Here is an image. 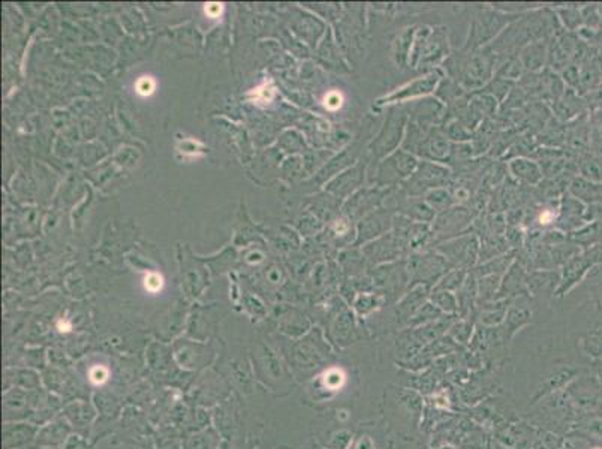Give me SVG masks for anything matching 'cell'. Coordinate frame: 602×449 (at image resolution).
<instances>
[{
    "instance_id": "6da1fadb",
    "label": "cell",
    "mask_w": 602,
    "mask_h": 449,
    "mask_svg": "<svg viewBox=\"0 0 602 449\" xmlns=\"http://www.w3.org/2000/svg\"><path fill=\"white\" fill-rule=\"evenodd\" d=\"M442 69L448 78L456 81L466 92L475 93L494 77L496 56L487 47L475 51L461 47L447 57Z\"/></svg>"
},
{
    "instance_id": "7a4b0ae2",
    "label": "cell",
    "mask_w": 602,
    "mask_h": 449,
    "mask_svg": "<svg viewBox=\"0 0 602 449\" xmlns=\"http://www.w3.org/2000/svg\"><path fill=\"white\" fill-rule=\"evenodd\" d=\"M409 114L404 105L387 107V115L378 133L369 141L363 158L369 162V170L402 147Z\"/></svg>"
},
{
    "instance_id": "3957f363",
    "label": "cell",
    "mask_w": 602,
    "mask_h": 449,
    "mask_svg": "<svg viewBox=\"0 0 602 449\" xmlns=\"http://www.w3.org/2000/svg\"><path fill=\"white\" fill-rule=\"evenodd\" d=\"M451 54L447 26H418L409 68L424 71L426 73L438 69Z\"/></svg>"
},
{
    "instance_id": "277c9868",
    "label": "cell",
    "mask_w": 602,
    "mask_h": 449,
    "mask_svg": "<svg viewBox=\"0 0 602 449\" xmlns=\"http://www.w3.org/2000/svg\"><path fill=\"white\" fill-rule=\"evenodd\" d=\"M418 163L419 159L415 155L406 152L400 147L394 153L382 159L376 167L369 170L367 183L376 187L396 189L415 172Z\"/></svg>"
},
{
    "instance_id": "5b68a950",
    "label": "cell",
    "mask_w": 602,
    "mask_h": 449,
    "mask_svg": "<svg viewBox=\"0 0 602 449\" xmlns=\"http://www.w3.org/2000/svg\"><path fill=\"white\" fill-rule=\"evenodd\" d=\"M519 14H506L498 9H483L471 23L468 38L464 41V50H479L490 45L504 30L517 20Z\"/></svg>"
},
{
    "instance_id": "8992f818",
    "label": "cell",
    "mask_w": 602,
    "mask_h": 449,
    "mask_svg": "<svg viewBox=\"0 0 602 449\" xmlns=\"http://www.w3.org/2000/svg\"><path fill=\"white\" fill-rule=\"evenodd\" d=\"M453 178V170L444 163L419 160L415 172L402 185V193L408 198H423L433 189L447 187Z\"/></svg>"
},
{
    "instance_id": "52a82bcc",
    "label": "cell",
    "mask_w": 602,
    "mask_h": 449,
    "mask_svg": "<svg viewBox=\"0 0 602 449\" xmlns=\"http://www.w3.org/2000/svg\"><path fill=\"white\" fill-rule=\"evenodd\" d=\"M444 77H445V72L442 68L433 69L424 75H421V77L394 88L391 93L376 99L373 103V108L379 110L384 107H391V105H404L417 99L432 96L434 95L436 88H438Z\"/></svg>"
},
{
    "instance_id": "ba28073f",
    "label": "cell",
    "mask_w": 602,
    "mask_h": 449,
    "mask_svg": "<svg viewBox=\"0 0 602 449\" xmlns=\"http://www.w3.org/2000/svg\"><path fill=\"white\" fill-rule=\"evenodd\" d=\"M406 261H408V273L411 280L409 288L415 287V284H426L433 289L434 284L453 268L438 250L414 253Z\"/></svg>"
},
{
    "instance_id": "9c48e42d",
    "label": "cell",
    "mask_w": 602,
    "mask_h": 449,
    "mask_svg": "<svg viewBox=\"0 0 602 449\" xmlns=\"http://www.w3.org/2000/svg\"><path fill=\"white\" fill-rule=\"evenodd\" d=\"M479 249L481 239L475 232H471L447 239L434 250H438L453 268L471 269L479 259Z\"/></svg>"
},
{
    "instance_id": "30bf717a",
    "label": "cell",
    "mask_w": 602,
    "mask_h": 449,
    "mask_svg": "<svg viewBox=\"0 0 602 449\" xmlns=\"http://www.w3.org/2000/svg\"><path fill=\"white\" fill-rule=\"evenodd\" d=\"M361 252H363L370 269L388 262L406 259L409 258L411 254L404 239L393 231H389L388 234L364 244Z\"/></svg>"
},
{
    "instance_id": "8fae6325",
    "label": "cell",
    "mask_w": 602,
    "mask_h": 449,
    "mask_svg": "<svg viewBox=\"0 0 602 449\" xmlns=\"http://www.w3.org/2000/svg\"><path fill=\"white\" fill-rule=\"evenodd\" d=\"M408 259V258H406ZM400 259L388 262L370 269V277L373 282V291L387 296H399L406 287H409L408 261Z\"/></svg>"
},
{
    "instance_id": "7c38bea8",
    "label": "cell",
    "mask_w": 602,
    "mask_h": 449,
    "mask_svg": "<svg viewBox=\"0 0 602 449\" xmlns=\"http://www.w3.org/2000/svg\"><path fill=\"white\" fill-rule=\"evenodd\" d=\"M602 262V243L583 249L576 257L571 258L561 269V284L556 295H565L580 283L593 267Z\"/></svg>"
},
{
    "instance_id": "4fadbf2b",
    "label": "cell",
    "mask_w": 602,
    "mask_h": 449,
    "mask_svg": "<svg viewBox=\"0 0 602 449\" xmlns=\"http://www.w3.org/2000/svg\"><path fill=\"white\" fill-rule=\"evenodd\" d=\"M472 220V212L463 205H454L447 212L436 215V219L432 223V243L438 246L447 239L461 235L466 228L471 227Z\"/></svg>"
},
{
    "instance_id": "5bb4252c",
    "label": "cell",
    "mask_w": 602,
    "mask_h": 449,
    "mask_svg": "<svg viewBox=\"0 0 602 449\" xmlns=\"http://www.w3.org/2000/svg\"><path fill=\"white\" fill-rule=\"evenodd\" d=\"M404 107L408 110L411 122L426 129L442 128L448 118L447 107L433 95L404 103Z\"/></svg>"
},
{
    "instance_id": "9a60e30c",
    "label": "cell",
    "mask_w": 602,
    "mask_h": 449,
    "mask_svg": "<svg viewBox=\"0 0 602 449\" xmlns=\"http://www.w3.org/2000/svg\"><path fill=\"white\" fill-rule=\"evenodd\" d=\"M397 208L381 207L359 220L357 227V246H364L373 239L388 234L393 229Z\"/></svg>"
},
{
    "instance_id": "2e32d148",
    "label": "cell",
    "mask_w": 602,
    "mask_h": 449,
    "mask_svg": "<svg viewBox=\"0 0 602 449\" xmlns=\"http://www.w3.org/2000/svg\"><path fill=\"white\" fill-rule=\"evenodd\" d=\"M581 41L573 32H563L550 41L547 68L554 72H562L569 65H574L583 47Z\"/></svg>"
},
{
    "instance_id": "e0dca14e",
    "label": "cell",
    "mask_w": 602,
    "mask_h": 449,
    "mask_svg": "<svg viewBox=\"0 0 602 449\" xmlns=\"http://www.w3.org/2000/svg\"><path fill=\"white\" fill-rule=\"evenodd\" d=\"M586 205L576 197H573L568 190L562 193V198L559 201V216L556 220V229L566 234H573L583 228L586 223Z\"/></svg>"
},
{
    "instance_id": "ac0fdd59",
    "label": "cell",
    "mask_w": 602,
    "mask_h": 449,
    "mask_svg": "<svg viewBox=\"0 0 602 449\" xmlns=\"http://www.w3.org/2000/svg\"><path fill=\"white\" fill-rule=\"evenodd\" d=\"M451 152V141L447 138L442 128H433L427 132L423 143L417 150L419 160H430L447 165Z\"/></svg>"
},
{
    "instance_id": "d6986e66",
    "label": "cell",
    "mask_w": 602,
    "mask_h": 449,
    "mask_svg": "<svg viewBox=\"0 0 602 449\" xmlns=\"http://www.w3.org/2000/svg\"><path fill=\"white\" fill-rule=\"evenodd\" d=\"M394 189H384V187H376V186H364L359 189L350 201V212L352 207V212L357 215V217H366L374 210L384 207L385 201Z\"/></svg>"
},
{
    "instance_id": "ffe728a7",
    "label": "cell",
    "mask_w": 602,
    "mask_h": 449,
    "mask_svg": "<svg viewBox=\"0 0 602 449\" xmlns=\"http://www.w3.org/2000/svg\"><path fill=\"white\" fill-rule=\"evenodd\" d=\"M551 114L562 123H569L580 117L588 110V102L583 96L571 88H566L565 93L551 105Z\"/></svg>"
},
{
    "instance_id": "44dd1931",
    "label": "cell",
    "mask_w": 602,
    "mask_h": 449,
    "mask_svg": "<svg viewBox=\"0 0 602 449\" xmlns=\"http://www.w3.org/2000/svg\"><path fill=\"white\" fill-rule=\"evenodd\" d=\"M432 288L426 284H415L404 296L397 303L396 314L399 322L409 324L411 319L415 316V313L427 303V298H430Z\"/></svg>"
},
{
    "instance_id": "7402d4cb",
    "label": "cell",
    "mask_w": 602,
    "mask_h": 449,
    "mask_svg": "<svg viewBox=\"0 0 602 449\" xmlns=\"http://www.w3.org/2000/svg\"><path fill=\"white\" fill-rule=\"evenodd\" d=\"M367 174L369 162L363 158V160L346 170L340 177H337L333 189L340 197H348V195L357 193L359 189L364 187V183L367 182Z\"/></svg>"
},
{
    "instance_id": "603a6c76",
    "label": "cell",
    "mask_w": 602,
    "mask_h": 449,
    "mask_svg": "<svg viewBox=\"0 0 602 449\" xmlns=\"http://www.w3.org/2000/svg\"><path fill=\"white\" fill-rule=\"evenodd\" d=\"M551 39H543L532 42L519 53V58L524 68V72L538 73L547 68L549 48Z\"/></svg>"
},
{
    "instance_id": "cb8c5ba5",
    "label": "cell",
    "mask_w": 602,
    "mask_h": 449,
    "mask_svg": "<svg viewBox=\"0 0 602 449\" xmlns=\"http://www.w3.org/2000/svg\"><path fill=\"white\" fill-rule=\"evenodd\" d=\"M508 171L524 186H539L543 183V171L532 158H514L508 162Z\"/></svg>"
},
{
    "instance_id": "d4e9b609",
    "label": "cell",
    "mask_w": 602,
    "mask_h": 449,
    "mask_svg": "<svg viewBox=\"0 0 602 449\" xmlns=\"http://www.w3.org/2000/svg\"><path fill=\"white\" fill-rule=\"evenodd\" d=\"M526 279H528L526 267L519 259H516V262L511 265V268L502 277L498 299H506L513 295L529 292L528 284H526Z\"/></svg>"
},
{
    "instance_id": "484cf974",
    "label": "cell",
    "mask_w": 602,
    "mask_h": 449,
    "mask_svg": "<svg viewBox=\"0 0 602 449\" xmlns=\"http://www.w3.org/2000/svg\"><path fill=\"white\" fill-rule=\"evenodd\" d=\"M418 26H409L403 29L400 33L396 35L393 45H391V54H393V60L397 68L404 69L409 68V60L411 53L414 47V39L417 33Z\"/></svg>"
},
{
    "instance_id": "4316f807",
    "label": "cell",
    "mask_w": 602,
    "mask_h": 449,
    "mask_svg": "<svg viewBox=\"0 0 602 449\" xmlns=\"http://www.w3.org/2000/svg\"><path fill=\"white\" fill-rule=\"evenodd\" d=\"M397 213L417 223L432 224L436 219V212L424 201V198H408L397 205Z\"/></svg>"
},
{
    "instance_id": "83f0119b",
    "label": "cell",
    "mask_w": 602,
    "mask_h": 449,
    "mask_svg": "<svg viewBox=\"0 0 602 449\" xmlns=\"http://www.w3.org/2000/svg\"><path fill=\"white\" fill-rule=\"evenodd\" d=\"M561 277L562 274L558 269H536V272L528 273L526 284L532 294H539L541 291L556 292L561 284Z\"/></svg>"
},
{
    "instance_id": "f1b7e54d",
    "label": "cell",
    "mask_w": 602,
    "mask_h": 449,
    "mask_svg": "<svg viewBox=\"0 0 602 449\" xmlns=\"http://www.w3.org/2000/svg\"><path fill=\"white\" fill-rule=\"evenodd\" d=\"M568 192L586 205H592L602 201V185L592 183L581 175L571 180Z\"/></svg>"
},
{
    "instance_id": "f546056e",
    "label": "cell",
    "mask_w": 602,
    "mask_h": 449,
    "mask_svg": "<svg viewBox=\"0 0 602 449\" xmlns=\"http://www.w3.org/2000/svg\"><path fill=\"white\" fill-rule=\"evenodd\" d=\"M516 259H517L516 252H508V253L502 254V257L493 258L487 262L479 264L478 267H475L472 269V273L476 277H483V276H501L502 277V274H505L508 272L511 265L516 262Z\"/></svg>"
},
{
    "instance_id": "4dcf8cb0",
    "label": "cell",
    "mask_w": 602,
    "mask_h": 449,
    "mask_svg": "<svg viewBox=\"0 0 602 449\" xmlns=\"http://www.w3.org/2000/svg\"><path fill=\"white\" fill-rule=\"evenodd\" d=\"M569 242L576 243L581 249H589L602 243V220L586 223L578 231L569 234Z\"/></svg>"
},
{
    "instance_id": "1f68e13d",
    "label": "cell",
    "mask_w": 602,
    "mask_h": 449,
    "mask_svg": "<svg viewBox=\"0 0 602 449\" xmlns=\"http://www.w3.org/2000/svg\"><path fill=\"white\" fill-rule=\"evenodd\" d=\"M457 303H459V313L463 318L471 311L478 298V279L476 276L469 272V276L466 277L463 287L457 291Z\"/></svg>"
},
{
    "instance_id": "d6a6232c",
    "label": "cell",
    "mask_w": 602,
    "mask_h": 449,
    "mask_svg": "<svg viewBox=\"0 0 602 449\" xmlns=\"http://www.w3.org/2000/svg\"><path fill=\"white\" fill-rule=\"evenodd\" d=\"M511 299H494L491 303L483 304V310L479 314V321L486 326H498L506 316L508 304Z\"/></svg>"
},
{
    "instance_id": "836d02e7",
    "label": "cell",
    "mask_w": 602,
    "mask_h": 449,
    "mask_svg": "<svg viewBox=\"0 0 602 449\" xmlns=\"http://www.w3.org/2000/svg\"><path fill=\"white\" fill-rule=\"evenodd\" d=\"M589 153L602 156V108H595L589 113Z\"/></svg>"
},
{
    "instance_id": "e575fe53",
    "label": "cell",
    "mask_w": 602,
    "mask_h": 449,
    "mask_svg": "<svg viewBox=\"0 0 602 449\" xmlns=\"http://www.w3.org/2000/svg\"><path fill=\"white\" fill-rule=\"evenodd\" d=\"M471 96V103L472 107L478 111V114L483 117L484 120H490L494 118L496 114L499 111V102L498 99H494L491 95H487L484 92H475V93H469Z\"/></svg>"
},
{
    "instance_id": "d590c367",
    "label": "cell",
    "mask_w": 602,
    "mask_h": 449,
    "mask_svg": "<svg viewBox=\"0 0 602 449\" xmlns=\"http://www.w3.org/2000/svg\"><path fill=\"white\" fill-rule=\"evenodd\" d=\"M469 95L466 90H463L456 81H453L451 78H448L447 75L441 80L438 88H436V92L433 96L438 98L445 107H449L451 103H454L457 99Z\"/></svg>"
},
{
    "instance_id": "8d00e7d4",
    "label": "cell",
    "mask_w": 602,
    "mask_h": 449,
    "mask_svg": "<svg viewBox=\"0 0 602 449\" xmlns=\"http://www.w3.org/2000/svg\"><path fill=\"white\" fill-rule=\"evenodd\" d=\"M478 279V301L479 303H491L498 299L502 277L501 276H483Z\"/></svg>"
},
{
    "instance_id": "74e56055",
    "label": "cell",
    "mask_w": 602,
    "mask_h": 449,
    "mask_svg": "<svg viewBox=\"0 0 602 449\" xmlns=\"http://www.w3.org/2000/svg\"><path fill=\"white\" fill-rule=\"evenodd\" d=\"M423 198L434 210L436 215L447 212L448 208L457 205L456 201H454L453 193H451L449 189H447V187L433 189V190L427 192Z\"/></svg>"
},
{
    "instance_id": "f35d334b",
    "label": "cell",
    "mask_w": 602,
    "mask_h": 449,
    "mask_svg": "<svg viewBox=\"0 0 602 449\" xmlns=\"http://www.w3.org/2000/svg\"><path fill=\"white\" fill-rule=\"evenodd\" d=\"M578 171L583 178L602 185V156L586 155L578 160Z\"/></svg>"
},
{
    "instance_id": "ab89813d",
    "label": "cell",
    "mask_w": 602,
    "mask_h": 449,
    "mask_svg": "<svg viewBox=\"0 0 602 449\" xmlns=\"http://www.w3.org/2000/svg\"><path fill=\"white\" fill-rule=\"evenodd\" d=\"M469 276V269L464 268H451L449 272L434 284L432 291H449V292H457Z\"/></svg>"
},
{
    "instance_id": "60d3db41",
    "label": "cell",
    "mask_w": 602,
    "mask_h": 449,
    "mask_svg": "<svg viewBox=\"0 0 602 449\" xmlns=\"http://www.w3.org/2000/svg\"><path fill=\"white\" fill-rule=\"evenodd\" d=\"M385 303H387V298L379 292H376V291L363 292V294H359V296L357 298L355 310L361 314V316L364 318V316H367V314L381 309Z\"/></svg>"
},
{
    "instance_id": "b9f144b4",
    "label": "cell",
    "mask_w": 602,
    "mask_h": 449,
    "mask_svg": "<svg viewBox=\"0 0 602 449\" xmlns=\"http://www.w3.org/2000/svg\"><path fill=\"white\" fill-rule=\"evenodd\" d=\"M430 301L438 307L444 314H457L459 313V303L454 292L449 291H432Z\"/></svg>"
},
{
    "instance_id": "7bdbcfd3",
    "label": "cell",
    "mask_w": 602,
    "mask_h": 449,
    "mask_svg": "<svg viewBox=\"0 0 602 449\" xmlns=\"http://www.w3.org/2000/svg\"><path fill=\"white\" fill-rule=\"evenodd\" d=\"M516 84L517 83H514V81H509V80L499 78V77H493L484 88H481V92L491 95L494 99H498V102L502 105ZM478 92H479V90H478Z\"/></svg>"
},
{
    "instance_id": "ee69618b",
    "label": "cell",
    "mask_w": 602,
    "mask_h": 449,
    "mask_svg": "<svg viewBox=\"0 0 602 449\" xmlns=\"http://www.w3.org/2000/svg\"><path fill=\"white\" fill-rule=\"evenodd\" d=\"M531 321V311L526 310V309H509L506 316H505V324H504V333L509 334V337L513 336L519 328H521L523 325H526Z\"/></svg>"
},
{
    "instance_id": "f6af8a7d",
    "label": "cell",
    "mask_w": 602,
    "mask_h": 449,
    "mask_svg": "<svg viewBox=\"0 0 602 449\" xmlns=\"http://www.w3.org/2000/svg\"><path fill=\"white\" fill-rule=\"evenodd\" d=\"M442 130L451 143H472L474 138V132L457 120H448L442 126Z\"/></svg>"
},
{
    "instance_id": "bcb514c9",
    "label": "cell",
    "mask_w": 602,
    "mask_h": 449,
    "mask_svg": "<svg viewBox=\"0 0 602 449\" xmlns=\"http://www.w3.org/2000/svg\"><path fill=\"white\" fill-rule=\"evenodd\" d=\"M444 316V313L436 307L432 301H427L423 307H421L417 313H415V316L411 319V322L408 324V325H412V326H421V325H426V324H430V322H434V321H438V319H441Z\"/></svg>"
},
{
    "instance_id": "7dc6e473",
    "label": "cell",
    "mask_w": 602,
    "mask_h": 449,
    "mask_svg": "<svg viewBox=\"0 0 602 449\" xmlns=\"http://www.w3.org/2000/svg\"><path fill=\"white\" fill-rule=\"evenodd\" d=\"M559 17V21L562 24V27H566L569 32H574V30H578V27L583 24V15H581V9L577 8H563V9H558L556 11Z\"/></svg>"
},
{
    "instance_id": "c3c4849f",
    "label": "cell",
    "mask_w": 602,
    "mask_h": 449,
    "mask_svg": "<svg viewBox=\"0 0 602 449\" xmlns=\"http://www.w3.org/2000/svg\"><path fill=\"white\" fill-rule=\"evenodd\" d=\"M584 349L593 356H602V322L584 336Z\"/></svg>"
},
{
    "instance_id": "681fc988",
    "label": "cell",
    "mask_w": 602,
    "mask_h": 449,
    "mask_svg": "<svg viewBox=\"0 0 602 449\" xmlns=\"http://www.w3.org/2000/svg\"><path fill=\"white\" fill-rule=\"evenodd\" d=\"M451 331H449V336L453 337L456 341H460V343H468L469 341V339H471V336H472V329H474V325L471 324V322H466V321H459V322H456V324H453L451 325Z\"/></svg>"
},
{
    "instance_id": "f907efd6",
    "label": "cell",
    "mask_w": 602,
    "mask_h": 449,
    "mask_svg": "<svg viewBox=\"0 0 602 449\" xmlns=\"http://www.w3.org/2000/svg\"><path fill=\"white\" fill-rule=\"evenodd\" d=\"M273 98H275V87L270 81H264L260 87L253 90V99L257 102L270 103Z\"/></svg>"
},
{
    "instance_id": "816d5d0a",
    "label": "cell",
    "mask_w": 602,
    "mask_h": 449,
    "mask_svg": "<svg viewBox=\"0 0 602 449\" xmlns=\"http://www.w3.org/2000/svg\"><path fill=\"white\" fill-rule=\"evenodd\" d=\"M155 88H156V81L153 80V77H141L137 84H135V90H137V93L140 96H150L155 93Z\"/></svg>"
},
{
    "instance_id": "f5cc1de1",
    "label": "cell",
    "mask_w": 602,
    "mask_h": 449,
    "mask_svg": "<svg viewBox=\"0 0 602 449\" xmlns=\"http://www.w3.org/2000/svg\"><path fill=\"white\" fill-rule=\"evenodd\" d=\"M343 103V96L337 90H333V92H328L324 98V107L330 111H336L342 107Z\"/></svg>"
},
{
    "instance_id": "db71d44e",
    "label": "cell",
    "mask_w": 602,
    "mask_h": 449,
    "mask_svg": "<svg viewBox=\"0 0 602 449\" xmlns=\"http://www.w3.org/2000/svg\"><path fill=\"white\" fill-rule=\"evenodd\" d=\"M160 284H162V277L159 274H156V273L148 274V277L146 279V287L150 291H158L160 288Z\"/></svg>"
},
{
    "instance_id": "11a10c76",
    "label": "cell",
    "mask_w": 602,
    "mask_h": 449,
    "mask_svg": "<svg viewBox=\"0 0 602 449\" xmlns=\"http://www.w3.org/2000/svg\"><path fill=\"white\" fill-rule=\"evenodd\" d=\"M205 12L212 19H216L218 15H220V12H222V5L220 4H208V5H205Z\"/></svg>"
}]
</instances>
